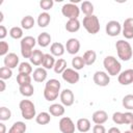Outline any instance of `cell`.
<instances>
[{"mask_svg":"<svg viewBox=\"0 0 133 133\" xmlns=\"http://www.w3.org/2000/svg\"><path fill=\"white\" fill-rule=\"evenodd\" d=\"M80 22L78 19H73V20H69L65 23V30L69 32H77L80 29Z\"/></svg>","mask_w":133,"mask_h":133,"instance_id":"obj_27","label":"cell"},{"mask_svg":"<svg viewBox=\"0 0 133 133\" xmlns=\"http://www.w3.org/2000/svg\"><path fill=\"white\" fill-rule=\"evenodd\" d=\"M7 35V29L5 28L4 25H1L0 26V38L3 41V38Z\"/></svg>","mask_w":133,"mask_h":133,"instance_id":"obj_46","label":"cell"},{"mask_svg":"<svg viewBox=\"0 0 133 133\" xmlns=\"http://www.w3.org/2000/svg\"><path fill=\"white\" fill-rule=\"evenodd\" d=\"M4 62V66L9 68V69H15L17 66H19V56L16 53H8L6 56H4L3 59Z\"/></svg>","mask_w":133,"mask_h":133,"instance_id":"obj_16","label":"cell"},{"mask_svg":"<svg viewBox=\"0 0 133 133\" xmlns=\"http://www.w3.org/2000/svg\"><path fill=\"white\" fill-rule=\"evenodd\" d=\"M47 71L44 68H36L32 73V78L35 82H44L47 79Z\"/></svg>","mask_w":133,"mask_h":133,"instance_id":"obj_20","label":"cell"},{"mask_svg":"<svg viewBox=\"0 0 133 133\" xmlns=\"http://www.w3.org/2000/svg\"><path fill=\"white\" fill-rule=\"evenodd\" d=\"M26 124L24 122H16L12 124V126L9 128L8 130V133H25L26 132Z\"/></svg>","mask_w":133,"mask_h":133,"instance_id":"obj_24","label":"cell"},{"mask_svg":"<svg viewBox=\"0 0 133 133\" xmlns=\"http://www.w3.org/2000/svg\"><path fill=\"white\" fill-rule=\"evenodd\" d=\"M124 133H133V132H132L131 130H127V131H125Z\"/></svg>","mask_w":133,"mask_h":133,"instance_id":"obj_52","label":"cell"},{"mask_svg":"<svg viewBox=\"0 0 133 133\" xmlns=\"http://www.w3.org/2000/svg\"><path fill=\"white\" fill-rule=\"evenodd\" d=\"M55 58L52 54L50 53H46L45 56H44V61H43V68L46 69V70H50V69H53L54 68V64H55Z\"/></svg>","mask_w":133,"mask_h":133,"instance_id":"obj_28","label":"cell"},{"mask_svg":"<svg viewBox=\"0 0 133 133\" xmlns=\"http://www.w3.org/2000/svg\"><path fill=\"white\" fill-rule=\"evenodd\" d=\"M10 117H11V111L5 106L0 107V119L4 122V121H8Z\"/></svg>","mask_w":133,"mask_h":133,"instance_id":"obj_39","label":"cell"},{"mask_svg":"<svg viewBox=\"0 0 133 133\" xmlns=\"http://www.w3.org/2000/svg\"><path fill=\"white\" fill-rule=\"evenodd\" d=\"M19 91L24 97H31L34 92V87L31 83L26 84V85H22V86H19Z\"/></svg>","mask_w":133,"mask_h":133,"instance_id":"obj_33","label":"cell"},{"mask_svg":"<svg viewBox=\"0 0 133 133\" xmlns=\"http://www.w3.org/2000/svg\"><path fill=\"white\" fill-rule=\"evenodd\" d=\"M8 50H9V45L6 42L1 41L0 42V55L1 56H6L8 54Z\"/></svg>","mask_w":133,"mask_h":133,"instance_id":"obj_43","label":"cell"},{"mask_svg":"<svg viewBox=\"0 0 133 133\" xmlns=\"http://www.w3.org/2000/svg\"><path fill=\"white\" fill-rule=\"evenodd\" d=\"M92 133H107L103 125H95L92 128Z\"/></svg>","mask_w":133,"mask_h":133,"instance_id":"obj_45","label":"cell"},{"mask_svg":"<svg viewBox=\"0 0 133 133\" xmlns=\"http://www.w3.org/2000/svg\"><path fill=\"white\" fill-rule=\"evenodd\" d=\"M107 133H122V132H121V130H119L118 128H116V127H111V128L108 130Z\"/></svg>","mask_w":133,"mask_h":133,"instance_id":"obj_47","label":"cell"},{"mask_svg":"<svg viewBox=\"0 0 133 133\" xmlns=\"http://www.w3.org/2000/svg\"><path fill=\"white\" fill-rule=\"evenodd\" d=\"M19 108L21 110V114H22L23 118H25L27 121H30L34 116H36L35 106H34L33 102H31L30 100H22L19 103Z\"/></svg>","mask_w":133,"mask_h":133,"instance_id":"obj_5","label":"cell"},{"mask_svg":"<svg viewBox=\"0 0 133 133\" xmlns=\"http://www.w3.org/2000/svg\"><path fill=\"white\" fill-rule=\"evenodd\" d=\"M34 23H35V21H34L33 17H31V16H25V17L21 20V26H22V28L25 29V30L31 29V28L34 26Z\"/></svg>","mask_w":133,"mask_h":133,"instance_id":"obj_31","label":"cell"},{"mask_svg":"<svg viewBox=\"0 0 133 133\" xmlns=\"http://www.w3.org/2000/svg\"><path fill=\"white\" fill-rule=\"evenodd\" d=\"M94 82L96 85L98 86H107L110 82V77L109 75L106 73V72H103V71H97L95 74H94Z\"/></svg>","mask_w":133,"mask_h":133,"instance_id":"obj_9","label":"cell"},{"mask_svg":"<svg viewBox=\"0 0 133 133\" xmlns=\"http://www.w3.org/2000/svg\"><path fill=\"white\" fill-rule=\"evenodd\" d=\"M130 130H131V131L133 132V123H132V124L130 125Z\"/></svg>","mask_w":133,"mask_h":133,"instance_id":"obj_51","label":"cell"},{"mask_svg":"<svg viewBox=\"0 0 133 133\" xmlns=\"http://www.w3.org/2000/svg\"><path fill=\"white\" fill-rule=\"evenodd\" d=\"M103 65L106 70V73L109 76H116L119 75L121 71H122V64L119 63V61L112 55L106 56L103 60Z\"/></svg>","mask_w":133,"mask_h":133,"instance_id":"obj_3","label":"cell"},{"mask_svg":"<svg viewBox=\"0 0 133 133\" xmlns=\"http://www.w3.org/2000/svg\"><path fill=\"white\" fill-rule=\"evenodd\" d=\"M91 119L96 125H103V124H105L107 122L108 114H107V112L105 110H97V111H95L92 113Z\"/></svg>","mask_w":133,"mask_h":133,"instance_id":"obj_17","label":"cell"},{"mask_svg":"<svg viewBox=\"0 0 133 133\" xmlns=\"http://www.w3.org/2000/svg\"><path fill=\"white\" fill-rule=\"evenodd\" d=\"M83 27L85 30L90 33V34H96L100 31V21L97 16L91 15V16H85L82 21Z\"/></svg>","mask_w":133,"mask_h":133,"instance_id":"obj_6","label":"cell"},{"mask_svg":"<svg viewBox=\"0 0 133 133\" xmlns=\"http://www.w3.org/2000/svg\"><path fill=\"white\" fill-rule=\"evenodd\" d=\"M122 33H123L124 37L127 39L133 38V18H127L124 21Z\"/></svg>","mask_w":133,"mask_h":133,"instance_id":"obj_14","label":"cell"},{"mask_svg":"<svg viewBox=\"0 0 133 133\" xmlns=\"http://www.w3.org/2000/svg\"><path fill=\"white\" fill-rule=\"evenodd\" d=\"M72 66H73L74 70H76V71L82 70V69L85 66V62H84L83 57H82V56H75V57L72 59Z\"/></svg>","mask_w":133,"mask_h":133,"instance_id":"obj_34","label":"cell"},{"mask_svg":"<svg viewBox=\"0 0 133 133\" xmlns=\"http://www.w3.org/2000/svg\"><path fill=\"white\" fill-rule=\"evenodd\" d=\"M64 51H65V47L61 44V43H58V42H55L51 45L50 47V52L53 56H62L64 54Z\"/></svg>","mask_w":133,"mask_h":133,"instance_id":"obj_22","label":"cell"},{"mask_svg":"<svg viewBox=\"0 0 133 133\" xmlns=\"http://www.w3.org/2000/svg\"><path fill=\"white\" fill-rule=\"evenodd\" d=\"M80 10L85 15V16H91L94 15V5L89 1H83L81 3Z\"/></svg>","mask_w":133,"mask_h":133,"instance_id":"obj_32","label":"cell"},{"mask_svg":"<svg viewBox=\"0 0 133 133\" xmlns=\"http://www.w3.org/2000/svg\"><path fill=\"white\" fill-rule=\"evenodd\" d=\"M0 85H1V88H0V91H4L5 90V87H6V84L4 82V80L0 79Z\"/></svg>","mask_w":133,"mask_h":133,"instance_id":"obj_48","label":"cell"},{"mask_svg":"<svg viewBox=\"0 0 133 133\" xmlns=\"http://www.w3.org/2000/svg\"><path fill=\"white\" fill-rule=\"evenodd\" d=\"M65 50L69 54H72V55L77 54L80 50V42L75 37L69 38L65 43Z\"/></svg>","mask_w":133,"mask_h":133,"instance_id":"obj_15","label":"cell"},{"mask_svg":"<svg viewBox=\"0 0 133 133\" xmlns=\"http://www.w3.org/2000/svg\"><path fill=\"white\" fill-rule=\"evenodd\" d=\"M90 127H91L90 126V122L86 117H81L76 123V128L81 133H87L90 130Z\"/></svg>","mask_w":133,"mask_h":133,"instance_id":"obj_18","label":"cell"},{"mask_svg":"<svg viewBox=\"0 0 133 133\" xmlns=\"http://www.w3.org/2000/svg\"><path fill=\"white\" fill-rule=\"evenodd\" d=\"M60 82L57 79H50L46 82L45 84V89H44V98L49 101H55L58 96L60 95Z\"/></svg>","mask_w":133,"mask_h":133,"instance_id":"obj_1","label":"cell"},{"mask_svg":"<svg viewBox=\"0 0 133 133\" xmlns=\"http://www.w3.org/2000/svg\"><path fill=\"white\" fill-rule=\"evenodd\" d=\"M59 98H60V102L63 106H72L74 104V101H75V97H74V94L71 89L69 88H65L63 89L62 91H60V95H59Z\"/></svg>","mask_w":133,"mask_h":133,"instance_id":"obj_12","label":"cell"},{"mask_svg":"<svg viewBox=\"0 0 133 133\" xmlns=\"http://www.w3.org/2000/svg\"><path fill=\"white\" fill-rule=\"evenodd\" d=\"M36 39L31 36V35H27L25 37H23L20 42V46H21V54L24 58H30L33 52V47L36 44Z\"/></svg>","mask_w":133,"mask_h":133,"instance_id":"obj_4","label":"cell"},{"mask_svg":"<svg viewBox=\"0 0 133 133\" xmlns=\"http://www.w3.org/2000/svg\"><path fill=\"white\" fill-rule=\"evenodd\" d=\"M83 59L85 62V65H91L95 63L96 59H97V53L94 50H87L84 52L83 54Z\"/></svg>","mask_w":133,"mask_h":133,"instance_id":"obj_26","label":"cell"},{"mask_svg":"<svg viewBox=\"0 0 133 133\" xmlns=\"http://www.w3.org/2000/svg\"><path fill=\"white\" fill-rule=\"evenodd\" d=\"M122 28L123 27H122L119 22L112 20L106 24L105 31H106L107 35H109V36H117L122 32Z\"/></svg>","mask_w":133,"mask_h":133,"instance_id":"obj_11","label":"cell"},{"mask_svg":"<svg viewBox=\"0 0 133 133\" xmlns=\"http://www.w3.org/2000/svg\"><path fill=\"white\" fill-rule=\"evenodd\" d=\"M18 70H19V73H22V74H27V75H30L32 73V66L29 62L27 61H23L19 64L18 66Z\"/></svg>","mask_w":133,"mask_h":133,"instance_id":"obj_37","label":"cell"},{"mask_svg":"<svg viewBox=\"0 0 133 133\" xmlns=\"http://www.w3.org/2000/svg\"><path fill=\"white\" fill-rule=\"evenodd\" d=\"M0 133H6V127L3 123H0Z\"/></svg>","mask_w":133,"mask_h":133,"instance_id":"obj_49","label":"cell"},{"mask_svg":"<svg viewBox=\"0 0 133 133\" xmlns=\"http://www.w3.org/2000/svg\"><path fill=\"white\" fill-rule=\"evenodd\" d=\"M61 76H62V79H63L65 82L70 83V84H76V83L79 81V79H80L79 73H78L76 70L70 69V68L65 69V71L61 74Z\"/></svg>","mask_w":133,"mask_h":133,"instance_id":"obj_10","label":"cell"},{"mask_svg":"<svg viewBox=\"0 0 133 133\" xmlns=\"http://www.w3.org/2000/svg\"><path fill=\"white\" fill-rule=\"evenodd\" d=\"M51 121V114L49 112H39L36 116H35V122L38 125H47L49 124Z\"/></svg>","mask_w":133,"mask_h":133,"instance_id":"obj_29","label":"cell"},{"mask_svg":"<svg viewBox=\"0 0 133 133\" xmlns=\"http://www.w3.org/2000/svg\"><path fill=\"white\" fill-rule=\"evenodd\" d=\"M44 56H45V54H44L41 50H37V49H36V50H33L32 55H31V57L29 58V60H30V62H31L33 65L38 66V65L43 64Z\"/></svg>","mask_w":133,"mask_h":133,"instance_id":"obj_19","label":"cell"},{"mask_svg":"<svg viewBox=\"0 0 133 133\" xmlns=\"http://www.w3.org/2000/svg\"><path fill=\"white\" fill-rule=\"evenodd\" d=\"M65 112L64 106L62 104H52L49 106V113L53 116H62Z\"/></svg>","mask_w":133,"mask_h":133,"instance_id":"obj_21","label":"cell"},{"mask_svg":"<svg viewBox=\"0 0 133 133\" xmlns=\"http://www.w3.org/2000/svg\"><path fill=\"white\" fill-rule=\"evenodd\" d=\"M53 5H54L53 0H42V1L39 2V6H41L44 10H49V9H51V8L53 7Z\"/></svg>","mask_w":133,"mask_h":133,"instance_id":"obj_42","label":"cell"},{"mask_svg":"<svg viewBox=\"0 0 133 133\" xmlns=\"http://www.w3.org/2000/svg\"><path fill=\"white\" fill-rule=\"evenodd\" d=\"M17 82H18L19 86L26 85V84H30V83H31V76H30V75H27V74L19 73V74L17 75Z\"/></svg>","mask_w":133,"mask_h":133,"instance_id":"obj_35","label":"cell"},{"mask_svg":"<svg viewBox=\"0 0 133 133\" xmlns=\"http://www.w3.org/2000/svg\"><path fill=\"white\" fill-rule=\"evenodd\" d=\"M116 53L121 60L123 61H129L133 56V50L129 42L125 39H118L115 43Z\"/></svg>","mask_w":133,"mask_h":133,"instance_id":"obj_2","label":"cell"},{"mask_svg":"<svg viewBox=\"0 0 133 133\" xmlns=\"http://www.w3.org/2000/svg\"><path fill=\"white\" fill-rule=\"evenodd\" d=\"M12 76V71L11 69L9 68H6V66H2L0 69V79L2 80H7L9 78H11Z\"/></svg>","mask_w":133,"mask_h":133,"instance_id":"obj_40","label":"cell"},{"mask_svg":"<svg viewBox=\"0 0 133 133\" xmlns=\"http://www.w3.org/2000/svg\"><path fill=\"white\" fill-rule=\"evenodd\" d=\"M51 21V16L47 12V11H44L42 14L38 15L37 17V25L41 27V28H45L49 25Z\"/></svg>","mask_w":133,"mask_h":133,"instance_id":"obj_25","label":"cell"},{"mask_svg":"<svg viewBox=\"0 0 133 133\" xmlns=\"http://www.w3.org/2000/svg\"><path fill=\"white\" fill-rule=\"evenodd\" d=\"M61 14L68 18L69 20H73V19H78L79 14H80V8L74 4V3H65L62 5L61 7Z\"/></svg>","mask_w":133,"mask_h":133,"instance_id":"obj_7","label":"cell"},{"mask_svg":"<svg viewBox=\"0 0 133 133\" xmlns=\"http://www.w3.org/2000/svg\"><path fill=\"white\" fill-rule=\"evenodd\" d=\"M58 127L61 133H75V124L69 116H63L58 123Z\"/></svg>","mask_w":133,"mask_h":133,"instance_id":"obj_8","label":"cell"},{"mask_svg":"<svg viewBox=\"0 0 133 133\" xmlns=\"http://www.w3.org/2000/svg\"><path fill=\"white\" fill-rule=\"evenodd\" d=\"M117 81L122 85H130L133 83V69H128L119 73Z\"/></svg>","mask_w":133,"mask_h":133,"instance_id":"obj_13","label":"cell"},{"mask_svg":"<svg viewBox=\"0 0 133 133\" xmlns=\"http://www.w3.org/2000/svg\"><path fill=\"white\" fill-rule=\"evenodd\" d=\"M51 39H52V37H51V35L48 32H42V33L38 34V36L36 38V42H37V44L41 47L45 48V47H47V46L50 45Z\"/></svg>","mask_w":133,"mask_h":133,"instance_id":"obj_23","label":"cell"},{"mask_svg":"<svg viewBox=\"0 0 133 133\" xmlns=\"http://www.w3.org/2000/svg\"><path fill=\"white\" fill-rule=\"evenodd\" d=\"M124 118H125V124L126 125H131L133 123V113L130 111L124 112Z\"/></svg>","mask_w":133,"mask_h":133,"instance_id":"obj_44","label":"cell"},{"mask_svg":"<svg viewBox=\"0 0 133 133\" xmlns=\"http://www.w3.org/2000/svg\"><path fill=\"white\" fill-rule=\"evenodd\" d=\"M123 106L128 110H133V95H126L122 101Z\"/></svg>","mask_w":133,"mask_h":133,"instance_id":"obj_38","label":"cell"},{"mask_svg":"<svg viewBox=\"0 0 133 133\" xmlns=\"http://www.w3.org/2000/svg\"><path fill=\"white\" fill-rule=\"evenodd\" d=\"M66 68V60L63 59V58H58L56 61H55V64H54V72L56 74H62L64 71H65Z\"/></svg>","mask_w":133,"mask_h":133,"instance_id":"obj_30","label":"cell"},{"mask_svg":"<svg viewBox=\"0 0 133 133\" xmlns=\"http://www.w3.org/2000/svg\"><path fill=\"white\" fill-rule=\"evenodd\" d=\"M112 121L116 125H124L125 124V118H124V112L116 111L112 115Z\"/></svg>","mask_w":133,"mask_h":133,"instance_id":"obj_41","label":"cell"},{"mask_svg":"<svg viewBox=\"0 0 133 133\" xmlns=\"http://www.w3.org/2000/svg\"><path fill=\"white\" fill-rule=\"evenodd\" d=\"M9 35L10 37L15 38V39H22L23 38V28L19 27V26H15L11 27L9 30Z\"/></svg>","mask_w":133,"mask_h":133,"instance_id":"obj_36","label":"cell"},{"mask_svg":"<svg viewBox=\"0 0 133 133\" xmlns=\"http://www.w3.org/2000/svg\"><path fill=\"white\" fill-rule=\"evenodd\" d=\"M3 21V14H2V11H0V22H2Z\"/></svg>","mask_w":133,"mask_h":133,"instance_id":"obj_50","label":"cell"}]
</instances>
